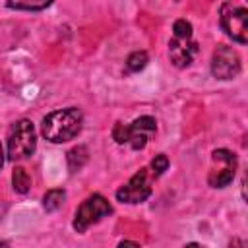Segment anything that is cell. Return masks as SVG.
Segmentation results:
<instances>
[{
  "instance_id": "obj_1",
  "label": "cell",
  "mask_w": 248,
  "mask_h": 248,
  "mask_svg": "<svg viewBox=\"0 0 248 248\" xmlns=\"http://www.w3.org/2000/svg\"><path fill=\"white\" fill-rule=\"evenodd\" d=\"M81 124H83L81 110L76 107H68V108H60L46 114L41 124V132L48 141L64 143L74 140L79 134Z\"/></svg>"
},
{
  "instance_id": "obj_2",
  "label": "cell",
  "mask_w": 248,
  "mask_h": 248,
  "mask_svg": "<svg viewBox=\"0 0 248 248\" xmlns=\"http://www.w3.org/2000/svg\"><path fill=\"white\" fill-rule=\"evenodd\" d=\"M37 147V132L31 120L21 118L17 120L8 134V159L10 161H21L33 155Z\"/></svg>"
},
{
  "instance_id": "obj_3",
  "label": "cell",
  "mask_w": 248,
  "mask_h": 248,
  "mask_svg": "<svg viewBox=\"0 0 248 248\" xmlns=\"http://www.w3.org/2000/svg\"><path fill=\"white\" fill-rule=\"evenodd\" d=\"M219 21L221 27L225 29V33L244 45L248 41V10L240 4H232V2H225L219 10Z\"/></svg>"
},
{
  "instance_id": "obj_4",
  "label": "cell",
  "mask_w": 248,
  "mask_h": 248,
  "mask_svg": "<svg viewBox=\"0 0 248 248\" xmlns=\"http://www.w3.org/2000/svg\"><path fill=\"white\" fill-rule=\"evenodd\" d=\"M112 213V207L108 203L107 198H103L101 194H93L89 196L87 200L81 202V205L78 207L76 211V219H74V229L78 232H83L87 231L91 225L99 223L103 217L110 215Z\"/></svg>"
},
{
  "instance_id": "obj_5",
  "label": "cell",
  "mask_w": 248,
  "mask_h": 248,
  "mask_svg": "<svg viewBox=\"0 0 248 248\" xmlns=\"http://www.w3.org/2000/svg\"><path fill=\"white\" fill-rule=\"evenodd\" d=\"M155 176L149 169L138 170L124 186L116 190V200L122 203H141L151 196V180Z\"/></svg>"
},
{
  "instance_id": "obj_6",
  "label": "cell",
  "mask_w": 248,
  "mask_h": 248,
  "mask_svg": "<svg viewBox=\"0 0 248 248\" xmlns=\"http://www.w3.org/2000/svg\"><path fill=\"white\" fill-rule=\"evenodd\" d=\"M211 159L217 167H211L207 174V182L213 188H225L232 182L236 172V155L229 149H215L211 153Z\"/></svg>"
},
{
  "instance_id": "obj_7",
  "label": "cell",
  "mask_w": 248,
  "mask_h": 248,
  "mask_svg": "<svg viewBox=\"0 0 248 248\" xmlns=\"http://www.w3.org/2000/svg\"><path fill=\"white\" fill-rule=\"evenodd\" d=\"M240 72V56L232 46H217L211 56V74L217 79H232Z\"/></svg>"
},
{
  "instance_id": "obj_8",
  "label": "cell",
  "mask_w": 248,
  "mask_h": 248,
  "mask_svg": "<svg viewBox=\"0 0 248 248\" xmlns=\"http://www.w3.org/2000/svg\"><path fill=\"white\" fill-rule=\"evenodd\" d=\"M157 122L153 116H140L130 124V140L128 143L132 149H143L149 141V138L155 134Z\"/></svg>"
},
{
  "instance_id": "obj_9",
  "label": "cell",
  "mask_w": 248,
  "mask_h": 248,
  "mask_svg": "<svg viewBox=\"0 0 248 248\" xmlns=\"http://www.w3.org/2000/svg\"><path fill=\"white\" fill-rule=\"evenodd\" d=\"M196 54H198V43L192 41V39H184V41L172 39L169 43V56H170V62L176 68L190 66Z\"/></svg>"
},
{
  "instance_id": "obj_10",
  "label": "cell",
  "mask_w": 248,
  "mask_h": 248,
  "mask_svg": "<svg viewBox=\"0 0 248 248\" xmlns=\"http://www.w3.org/2000/svg\"><path fill=\"white\" fill-rule=\"evenodd\" d=\"M64 198H66V192H64L62 188H52V190H48V192L43 196V207H45L46 211H56V209L62 207Z\"/></svg>"
},
{
  "instance_id": "obj_11",
  "label": "cell",
  "mask_w": 248,
  "mask_h": 248,
  "mask_svg": "<svg viewBox=\"0 0 248 248\" xmlns=\"http://www.w3.org/2000/svg\"><path fill=\"white\" fill-rule=\"evenodd\" d=\"M66 159H68V167H70V170H74V172L79 170V169L85 165V161H87V147L78 145V147L70 149L68 155H66Z\"/></svg>"
},
{
  "instance_id": "obj_12",
  "label": "cell",
  "mask_w": 248,
  "mask_h": 248,
  "mask_svg": "<svg viewBox=\"0 0 248 248\" xmlns=\"http://www.w3.org/2000/svg\"><path fill=\"white\" fill-rule=\"evenodd\" d=\"M12 184H14V190L17 194H25L31 186V178L27 174V170L23 167H16L14 172H12Z\"/></svg>"
},
{
  "instance_id": "obj_13",
  "label": "cell",
  "mask_w": 248,
  "mask_h": 248,
  "mask_svg": "<svg viewBox=\"0 0 248 248\" xmlns=\"http://www.w3.org/2000/svg\"><path fill=\"white\" fill-rule=\"evenodd\" d=\"M147 52L145 50H136V52H132L130 56H128V60H126V68L130 70V72H140L141 68H145V64H147Z\"/></svg>"
},
{
  "instance_id": "obj_14",
  "label": "cell",
  "mask_w": 248,
  "mask_h": 248,
  "mask_svg": "<svg viewBox=\"0 0 248 248\" xmlns=\"http://www.w3.org/2000/svg\"><path fill=\"white\" fill-rule=\"evenodd\" d=\"M172 31H174V37L172 39H192V23L186 21V19H176L174 25H172Z\"/></svg>"
},
{
  "instance_id": "obj_15",
  "label": "cell",
  "mask_w": 248,
  "mask_h": 248,
  "mask_svg": "<svg viewBox=\"0 0 248 248\" xmlns=\"http://www.w3.org/2000/svg\"><path fill=\"white\" fill-rule=\"evenodd\" d=\"M112 140L116 141V143H128V140H130V124H124V122H114V126H112Z\"/></svg>"
},
{
  "instance_id": "obj_16",
  "label": "cell",
  "mask_w": 248,
  "mask_h": 248,
  "mask_svg": "<svg viewBox=\"0 0 248 248\" xmlns=\"http://www.w3.org/2000/svg\"><path fill=\"white\" fill-rule=\"evenodd\" d=\"M12 10H27V12H39L50 6V2H8L6 4Z\"/></svg>"
},
{
  "instance_id": "obj_17",
  "label": "cell",
  "mask_w": 248,
  "mask_h": 248,
  "mask_svg": "<svg viewBox=\"0 0 248 248\" xmlns=\"http://www.w3.org/2000/svg\"><path fill=\"white\" fill-rule=\"evenodd\" d=\"M169 169V159H167V155H155V159L151 161V174L157 178V176H161L165 170Z\"/></svg>"
},
{
  "instance_id": "obj_18",
  "label": "cell",
  "mask_w": 248,
  "mask_h": 248,
  "mask_svg": "<svg viewBox=\"0 0 248 248\" xmlns=\"http://www.w3.org/2000/svg\"><path fill=\"white\" fill-rule=\"evenodd\" d=\"M118 248H140V244L138 242H132V240H122L118 244Z\"/></svg>"
},
{
  "instance_id": "obj_19",
  "label": "cell",
  "mask_w": 248,
  "mask_h": 248,
  "mask_svg": "<svg viewBox=\"0 0 248 248\" xmlns=\"http://www.w3.org/2000/svg\"><path fill=\"white\" fill-rule=\"evenodd\" d=\"M4 165V149H2V143H0V169Z\"/></svg>"
},
{
  "instance_id": "obj_20",
  "label": "cell",
  "mask_w": 248,
  "mask_h": 248,
  "mask_svg": "<svg viewBox=\"0 0 248 248\" xmlns=\"http://www.w3.org/2000/svg\"><path fill=\"white\" fill-rule=\"evenodd\" d=\"M184 248H200L196 242H192V244H188V246H184Z\"/></svg>"
},
{
  "instance_id": "obj_21",
  "label": "cell",
  "mask_w": 248,
  "mask_h": 248,
  "mask_svg": "<svg viewBox=\"0 0 248 248\" xmlns=\"http://www.w3.org/2000/svg\"><path fill=\"white\" fill-rule=\"evenodd\" d=\"M0 248H8V244H6V242H2V240H0Z\"/></svg>"
}]
</instances>
